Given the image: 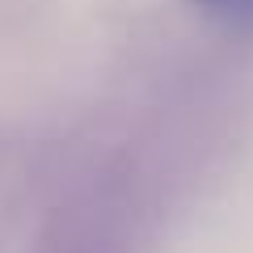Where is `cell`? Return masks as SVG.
<instances>
[{"label":"cell","mask_w":253,"mask_h":253,"mask_svg":"<svg viewBox=\"0 0 253 253\" xmlns=\"http://www.w3.org/2000/svg\"><path fill=\"white\" fill-rule=\"evenodd\" d=\"M194 9H203L207 17H215L219 26L253 34V0H190Z\"/></svg>","instance_id":"cell-1"}]
</instances>
